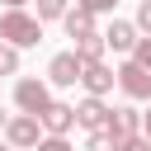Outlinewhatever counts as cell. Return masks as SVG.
Here are the masks:
<instances>
[{
  "label": "cell",
  "mask_w": 151,
  "mask_h": 151,
  "mask_svg": "<svg viewBox=\"0 0 151 151\" xmlns=\"http://www.w3.org/2000/svg\"><path fill=\"white\" fill-rule=\"evenodd\" d=\"M0 42H14L19 52L24 47H38L42 42V19L38 14H24V9H5L0 14Z\"/></svg>",
  "instance_id": "cell-1"
},
{
  "label": "cell",
  "mask_w": 151,
  "mask_h": 151,
  "mask_svg": "<svg viewBox=\"0 0 151 151\" xmlns=\"http://www.w3.org/2000/svg\"><path fill=\"white\" fill-rule=\"evenodd\" d=\"M14 104H19V113H47V104H52V80H33V76H24L19 85H14Z\"/></svg>",
  "instance_id": "cell-2"
},
{
  "label": "cell",
  "mask_w": 151,
  "mask_h": 151,
  "mask_svg": "<svg viewBox=\"0 0 151 151\" xmlns=\"http://www.w3.org/2000/svg\"><path fill=\"white\" fill-rule=\"evenodd\" d=\"M42 132H47V127H42L38 113H14L9 127H5V142H9L14 151H33V146L42 142Z\"/></svg>",
  "instance_id": "cell-3"
},
{
  "label": "cell",
  "mask_w": 151,
  "mask_h": 151,
  "mask_svg": "<svg viewBox=\"0 0 151 151\" xmlns=\"http://www.w3.org/2000/svg\"><path fill=\"white\" fill-rule=\"evenodd\" d=\"M76 118H80V127H85V132H109L113 109L104 104V94H85V99L76 104Z\"/></svg>",
  "instance_id": "cell-4"
},
{
  "label": "cell",
  "mask_w": 151,
  "mask_h": 151,
  "mask_svg": "<svg viewBox=\"0 0 151 151\" xmlns=\"http://www.w3.org/2000/svg\"><path fill=\"white\" fill-rule=\"evenodd\" d=\"M118 90L127 99H151V71L142 61H123L118 66Z\"/></svg>",
  "instance_id": "cell-5"
},
{
  "label": "cell",
  "mask_w": 151,
  "mask_h": 151,
  "mask_svg": "<svg viewBox=\"0 0 151 151\" xmlns=\"http://www.w3.org/2000/svg\"><path fill=\"white\" fill-rule=\"evenodd\" d=\"M80 71H85V61L76 57V47H71V52H57V57L47 61V80H52V85H76Z\"/></svg>",
  "instance_id": "cell-6"
},
{
  "label": "cell",
  "mask_w": 151,
  "mask_h": 151,
  "mask_svg": "<svg viewBox=\"0 0 151 151\" xmlns=\"http://www.w3.org/2000/svg\"><path fill=\"white\" fill-rule=\"evenodd\" d=\"M80 85H85V94H109V90L118 85V71L104 66V61H90V66L80 71Z\"/></svg>",
  "instance_id": "cell-7"
},
{
  "label": "cell",
  "mask_w": 151,
  "mask_h": 151,
  "mask_svg": "<svg viewBox=\"0 0 151 151\" xmlns=\"http://www.w3.org/2000/svg\"><path fill=\"white\" fill-rule=\"evenodd\" d=\"M76 123H80V118H76V104H57V99H52L47 113H42V127H47L52 137H66Z\"/></svg>",
  "instance_id": "cell-8"
},
{
  "label": "cell",
  "mask_w": 151,
  "mask_h": 151,
  "mask_svg": "<svg viewBox=\"0 0 151 151\" xmlns=\"http://www.w3.org/2000/svg\"><path fill=\"white\" fill-rule=\"evenodd\" d=\"M61 28H66V38H94V14L85 9V5H71L66 9V19H61Z\"/></svg>",
  "instance_id": "cell-9"
},
{
  "label": "cell",
  "mask_w": 151,
  "mask_h": 151,
  "mask_svg": "<svg viewBox=\"0 0 151 151\" xmlns=\"http://www.w3.org/2000/svg\"><path fill=\"white\" fill-rule=\"evenodd\" d=\"M137 33H142L137 24H127V19H113V24L104 28V42H109L113 52H132V47H137Z\"/></svg>",
  "instance_id": "cell-10"
},
{
  "label": "cell",
  "mask_w": 151,
  "mask_h": 151,
  "mask_svg": "<svg viewBox=\"0 0 151 151\" xmlns=\"http://www.w3.org/2000/svg\"><path fill=\"white\" fill-rule=\"evenodd\" d=\"M109 132H118V137H137V132H142V113H137V109H113Z\"/></svg>",
  "instance_id": "cell-11"
},
{
  "label": "cell",
  "mask_w": 151,
  "mask_h": 151,
  "mask_svg": "<svg viewBox=\"0 0 151 151\" xmlns=\"http://www.w3.org/2000/svg\"><path fill=\"white\" fill-rule=\"evenodd\" d=\"M104 52H109V42H104V33H94V38H80L76 42V57L90 66V61H104Z\"/></svg>",
  "instance_id": "cell-12"
},
{
  "label": "cell",
  "mask_w": 151,
  "mask_h": 151,
  "mask_svg": "<svg viewBox=\"0 0 151 151\" xmlns=\"http://www.w3.org/2000/svg\"><path fill=\"white\" fill-rule=\"evenodd\" d=\"M85 151H123V137L118 132H90Z\"/></svg>",
  "instance_id": "cell-13"
},
{
  "label": "cell",
  "mask_w": 151,
  "mask_h": 151,
  "mask_svg": "<svg viewBox=\"0 0 151 151\" xmlns=\"http://www.w3.org/2000/svg\"><path fill=\"white\" fill-rule=\"evenodd\" d=\"M33 5H38V19H42V24L66 19V9H71V0H33Z\"/></svg>",
  "instance_id": "cell-14"
},
{
  "label": "cell",
  "mask_w": 151,
  "mask_h": 151,
  "mask_svg": "<svg viewBox=\"0 0 151 151\" xmlns=\"http://www.w3.org/2000/svg\"><path fill=\"white\" fill-rule=\"evenodd\" d=\"M14 71H19V47L0 42V76H14Z\"/></svg>",
  "instance_id": "cell-15"
},
{
  "label": "cell",
  "mask_w": 151,
  "mask_h": 151,
  "mask_svg": "<svg viewBox=\"0 0 151 151\" xmlns=\"http://www.w3.org/2000/svg\"><path fill=\"white\" fill-rule=\"evenodd\" d=\"M132 61H142V66L151 71V33H146V38H137V47H132Z\"/></svg>",
  "instance_id": "cell-16"
},
{
  "label": "cell",
  "mask_w": 151,
  "mask_h": 151,
  "mask_svg": "<svg viewBox=\"0 0 151 151\" xmlns=\"http://www.w3.org/2000/svg\"><path fill=\"white\" fill-rule=\"evenodd\" d=\"M33 151H76V146H71L66 137H52V132H47V137H42V142H38Z\"/></svg>",
  "instance_id": "cell-17"
},
{
  "label": "cell",
  "mask_w": 151,
  "mask_h": 151,
  "mask_svg": "<svg viewBox=\"0 0 151 151\" xmlns=\"http://www.w3.org/2000/svg\"><path fill=\"white\" fill-rule=\"evenodd\" d=\"M132 24H137L142 33H151V0H142V5H137V19H132Z\"/></svg>",
  "instance_id": "cell-18"
},
{
  "label": "cell",
  "mask_w": 151,
  "mask_h": 151,
  "mask_svg": "<svg viewBox=\"0 0 151 151\" xmlns=\"http://www.w3.org/2000/svg\"><path fill=\"white\" fill-rule=\"evenodd\" d=\"M76 5H85L90 14H113V5H118V0H76Z\"/></svg>",
  "instance_id": "cell-19"
},
{
  "label": "cell",
  "mask_w": 151,
  "mask_h": 151,
  "mask_svg": "<svg viewBox=\"0 0 151 151\" xmlns=\"http://www.w3.org/2000/svg\"><path fill=\"white\" fill-rule=\"evenodd\" d=\"M142 132H146V137H151V109H146V113H142Z\"/></svg>",
  "instance_id": "cell-20"
},
{
  "label": "cell",
  "mask_w": 151,
  "mask_h": 151,
  "mask_svg": "<svg viewBox=\"0 0 151 151\" xmlns=\"http://www.w3.org/2000/svg\"><path fill=\"white\" fill-rule=\"evenodd\" d=\"M24 5H28V0H5V9H24Z\"/></svg>",
  "instance_id": "cell-21"
},
{
  "label": "cell",
  "mask_w": 151,
  "mask_h": 151,
  "mask_svg": "<svg viewBox=\"0 0 151 151\" xmlns=\"http://www.w3.org/2000/svg\"><path fill=\"white\" fill-rule=\"evenodd\" d=\"M5 127H9V113H0V132H5Z\"/></svg>",
  "instance_id": "cell-22"
},
{
  "label": "cell",
  "mask_w": 151,
  "mask_h": 151,
  "mask_svg": "<svg viewBox=\"0 0 151 151\" xmlns=\"http://www.w3.org/2000/svg\"><path fill=\"white\" fill-rule=\"evenodd\" d=\"M0 151H14V146H9V142H0Z\"/></svg>",
  "instance_id": "cell-23"
}]
</instances>
